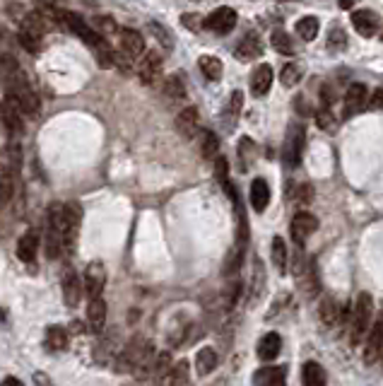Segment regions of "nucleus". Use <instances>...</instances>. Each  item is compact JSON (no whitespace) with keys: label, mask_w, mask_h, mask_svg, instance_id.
Segmentation results:
<instances>
[{"label":"nucleus","mask_w":383,"mask_h":386,"mask_svg":"<svg viewBox=\"0 0 383 386\" xmlns=\"http://www.w3.org/2000/svg\"><path fill=\"white\" fill-rule=\"evenodd\" d=\"M316 230H319V220L311 213H306V210L297 213L292 217V222H289V235H292L294 244H297L299 249L306 247V239L314 235Z\"/></svg>","instance_id":"7"},{"label":"nucleus","mask_w":383,"mask_h":386,"mask_svg":"<svg viewBox=\"0 0 383 386\" xmlns=\"http://www.w3.org/2000/svg\"><path fill=\"white\" fill-rule=\"evenodd\" d=\"M359 0H340V10H349V8H354Z\"/></svg>","instance_id":"54"},{"label":"nucleus","mask_w":383,"mask_h":386,"mask_svg":"<svg viewBox=\"0 0 383 386\" xmlns=\"http://www.w3.org/2000/svg\"><path fill=\"white\" fill-rule=\"evenodd\" d=\"M198 65H200V73L205 75L210 83H217L224 73V65L217 56H200L198 58Z\"/></svg>","instance_id":"31"},{"label":"nucleus","mask_w":383,"mask_h":386,"mask_svg":"<svg viewBox=\"0 0 383 386\" xmlns=\"http://www.w3.org/2000/svg\"><path fill=\"white\" fill-rule=\"evenodd\" d=\"M217 148H220V143H217V135L212 133V130H202V133H200V152H202V157H205V160H215Z\"/></svg>","instance_id":"39"},{"label":"nucleus","mask_w":383,"mask_h":386,"mask_svg":"<svg viewBox=\"0 0 383 386\" xmlns=\"http://www.w3.org/2000/svg\"><path fill=\"white\" fill-rule=\"evenodd\" d=\"M299 80H302V65L299 63H287L282 68V85H287V87H292V85H297Z\"/></svg>","instance_id":"44"},{"label":"nucleus","mask_w":383,"mask_h":386,"mask_svg":"<svg viewBox=\"0 0 383 386\" xmlns=\"http://www.w3.org/2000/svg\"><path fill=\"white\" fill-rule=\"evenodd\" d=\"M344 46H347V36H344L340 27H335V29L328 34V51H342Z\"/></svg>","instance_id":"47"},{"label":"nucleus","mask_w":383,"mask_h":386,"mask_svg":"<svg viewBox=\"0 0 383 386\" xmlns=\"http://www.w3.org/2000/svg\"><path fill=\"white\" fill-rule=\"evenodd\" d=\"M118 48L128 61H135L145 53V41H142L140 32L125 27V29H118Z\"/></svg>","instance_id":"10"},{"label":"nucleus","mask_w":383,"mask_h":386,"mask_svg":"<svg viewBox=\"0 0 383 386\" xmlns=\"http://www.w3.org/2000/svg\"><path fill=\"white\" fill-rule=\"evenodd\" d=\"M0 113H3V123L5 128L10 130L13 135H22L25 133V121H22V109L18 106V102L13 97L5 95V104L0 106Z\"/></svg>","instance_id":"15"},{"label":"nucleus","mask_w":383,"mask_h":386,"mask_svg":"<svg viewBox=\"0 0 383 386\" xmlns=\"http://www.w3.org/2000/svg\"><path fill=\"white\" fill-rule=\"evenodd\" d=\"M270 43H272V48H275L277 53H282V56H292L297 48H294V43H292V36L287 34L284 29H272V34H270Z\"/></svg>","instance_id":"34"},{"label":"nucleus","mask_w":383,"mask_h":386,"mask_svg":"<svg viewBox=\"0 0 383 386\" xmlns=\"http://www.w3.org/2000/svg\"><path fill=\"white\" fill-rule=\"evenodd\" d=\"M56 20L61 22L65 29L73 32L75 36H80V39L85 41L90 48H95V51H99V48L109 46V43L104 41V36L99 34V32H97L92 25H87V22L82 20L80 15L70 13V10H56Z\"/></svg>","instance_id":"1"},{"label":"nucleus","mask_w":383,"mask_h":386,"mask_svg":"<svg viewBox=\"0 0 383 386\" xmlns=\"http://www.w3.org/2000/svg\"><path fill=\"white\" fill-rule=\"evenodd\" d=\"M188 362L186 360H179L176 365L172 367V372H169V377L164 379V382H169V384H176V386H181V384H188Z\"/></svg>","instance_id":"40"},{"label":"nucleus","mask_w":383,"mask_h":386,"mask_svg":"<svg viewBox=\"0 0 383 386\" xmlns=\"http://www.w3.org/2000/svg\"><path fill=\"white\" fill-rule=\"evenodd\" d=\"M181 22H183L186 29H190V32H198V29H202V27H205V25H202L205 20H202L200 15H193V13H183L181 15Z\"/></svg>","instance_id":"49"},{"label":"nucleus","mask_w":383,"mask_h":386,"mask_svg":"<svg viewBox=\"0 0 383 386\" xmlns=\"http://www.w3.org/2000/svg\"><path fill=\"white\" fill-rule=\"evenodd\" d=\"M352 27L359 36L364 39H371V36L379 34V27H381V20L374 10H357L352 13Z\"/></svg>","instance_id":"13"},{"label":"nucleus","mask_w":383,"mask_h":386,"mask_svg":"<svg viewBox=\"0 0 383 386\" xmlns=\"http://www.w3.org/2000/svg\"><path fill=\"white\" fill-rule=\"evenodd\" d=\"M215 177H217V181L222 184L224 188H227V193L232 191V184H229V165H227V160L224 157H215Z\"/></svg>","instance_id":"45"},{"label":"nucleus","mask_w":383,"mask_h":386,"mask_svg":"<svg viewBox=\"0 0 383 386\" xmlns=\"http://www.w3.org/2000/svg\"><path fill=\"white\" fill-rule=\"evenodd\" d=\"M46 256L56 259L58 254L65 251L63 249V205L51 203L46 213Z\"/></svg>","instance_id":"3"},{"label":"nucleus","mask_w":383,"mask_h":386,"mask_svg":"<svg viewBox=\"0 0 383 386\" xmlns=\"http://www.w3.org/2000/svg\"><path fill=\"white\" fill-rule=\"evenodd\" d=\"M20 43H22V46H25V48H27V51H29V53H36V51H39V48H41L39 39H32V36L22 34V32H20Z\"/></svg>","instance_id":"50"},{"label":"nucleus","mask_w":383,"mask_h":386,"mask_svg":"<svg viewBox=\"0 0 383 386\" xmlns=\"http://www.w3.org/2000/svg\"><path fill=\"white\" fill-rule=\"evenodd\" d=\"M176 130L188 140L195 138V133H198V109L186 106L183 111L176 116Z\"/></svg>","instance_id":"23"},{"label":"nucleus","mask_w":383,"mask_h":386,"mask_svg":"<svg viewBox=\"0 0 383 386\" xmlns=\"http://www.w3.org/2000/svg\"><path fill=\"white\" fill-rule=\"evenodd\" d=\"M20 32L22 34H27V36H32V39H43V34L48 32V20L43 18L41 13H27L25 18H22L20 22Z\"/></svg>","instance_id":"17"},{"label":"nucleus","mask_w":383,"mask_h":386,"mask_svg":"<svg viewBox=\"0 0 383 386\" xmlns=\"http://www.w3.org/2000/svg\"><path fill=\"white\" fill-rule=\"evenodd\" d=\"M46 347L51 352H61V350H65L68 347V329L65 326H48L46 329Z\"/></svg>","instance_id":"29"},{"label":"nucleus","mask_w":383,"mask_h":386,"mask_svg":"<svg viewBox=\"0 0 383 386\" xmlns=\"http://www.w3.org/2000/svg\"><path fill=\"white\" fill-rule=\"evenodd\" d=\"M3 384H8V386H22V379H18V377H5Z\"/></svg>","instance_id":"53"},{"label":"nucleus","mask_w":383,"mask_h":386,"mask_svg":"<svg viewBox=\"0 0 383 386\" xmlns=\"http://www.w3.org/2000/svg\"><path fill=\"white\" fill-rule=\"evenodd\" d=\"M263 292H265V268H263L260 259H253V275H251V287H249V304H258Z\"/></svg>","instance_id":"26"},{"label":"nucleus","mask_w":383,"mask_h":386,"mask_svg":"<svg viewBox=\"0 0 383 386\" xmlns=\"http://www.w3.org/2000/svg\"><path fill=\"white\" fill-rule=\"evenodd\" d=\"M253 155H256L253 140H251V138H242V140H239V160H242V172H249Z\"/></svg>","instance_id":"41"},{"label":"nucleus","mask_w":383,"mask_h":386,"mask_svg":"<svg viewBox=\"0 0 383 386\" xmlns=\"http://www.w3.org/2000/svg\"><path fill=\"white\" fill-rule=\"evenodd\" d=\"M342 317V309L340 304H337L335 297H326V300L321 302V322L326 326H335L340 322Z\"/></svg>","instance_id":"33"},{"label":"nucleus","mask_w":383,"mask_h":386,"mask_svg":"<svg viewBox=\"0 0 383 386\" xmlns=\"http://www.w3.org/2000/svg\"><path fill=\"white\" fill-rule=\"evenodd\" d=\"M234 56H237L242 63H249V61H253V58H260L263 56V43L258 39V34H256V32L244 34V39L234 46Z\"/></svg>","instance_id":"16"},{"label":"nucleus","mask_w":383,"mask_h":386,"mask_svg":"<svg viewBox=\"0 0 383 386\" xmlns=\"http://www.w3.org/2000/svg\"><path fill=\"white\" fill-rule=\"evenodd\" d=\"M371 309H374V302H371L369 292H359L357 304H354V312H352V345H359L366 338L371 329Z\"/></svg>","instance_id":"4"},{"label":"nucleus","mask_w":383,"mask_h":386,"mask_svg":"<svg viewBox=\"0 0 383 386\" xmlns=\"http://www.w3.org/2000/svg\"><path fill=\"white\" fill-rule=\"evenodd\" d=\"M160 73H162V56H160L157 51L145 53V58H142L140 65H138L140 80H142L145 85H152L157 78H160Z\"/></svg>","instance_id":"20"},{"label":"nucleus","mask_w":383,"mask_h":386,"mask_svg":"<svg viewBox=\"0 0 383 386\" xmlns=\"http://www.w3.org/2000/svg\"><path fill=\"white\" fill-rule=\"evenodd\" d=\"M302 382L306 386H326L328 374L319 362H306L304 369H302Z\"/></svg>","instance_id":"32"},{"label":"nucleus","mask_w":383,"mask_h":386,"mask_svg":"<svg viewBox=\"0 0 383 386\" xmlns=\"http://www.w3.org/2000/svg\"><path fill=\"white\" fill-rule=\"evenodd\" d=\"M87 324H90L92 333H102L104 326H106V302H104L102 297L90 300V307H87Z\"/></svg>","instance_id":"21"},{"label":"nucleus","mask_w":383,"mask_h":386,"mask_svg":"<svg viewBox=\"0 0 383 386\" xmlns=\"http://www.w3.org/2000/svg\"><path fill=\"white\" fill-rule=\"evenodd\" d=\"M242 106H244V95L239 90L232 92V97H229V104L222 111V126H224L227 133H232L234 126H237V118H239V111H242Z\"/></svg>","instance_id":"25"},{"label":"nucleus","mask_w":383,"mask_h":386,"mask_svg":"<svg viewBox=\"0 0 383 386\" xmlns=\"http://www.w3.org/2000/svg\"><path fill=\"white\" fill-rule=\"evenodd\" d=\"M13 195H15V177L10 172V167L0 165V208H5L13 200Z\"/></svg>","instance_id":"30"},{"label":"nucleus","mask_w":383,"mask_h":386,"mask_svg":"<svg viewBox=\"0 0 383 386\" xmlns=\"http://www.w3.org/2000/svg\"><path fill=\"white\" fill-rule=\"evenodd\" d=\"M316 123H319L321 130H335L337 128V121H335V116H333L330 106L319 109V113H316Z\"/></svg>","instance_id":"46"},{"label":"nucleus","mask_w":383,"mask_h":386,"mask_svg":"<svg viewBox=\"0 0 383 386\" xmlns=\"http://www.w3.org/2000/svg\"><path fill=\"white\" fill-rule=\"evenodd\" d=\"M237 20H239L237 18V10L224 5V8H217L215 13L207 15L202 25H205V29L215 32V34H229V32L237 27Z\"/></svg>","instance_id":"8"},{"label":"nucleus","mask_w":383,"mask_h":386,"mask_svg":"<svg viewBox=\"0 0 383 386\" xmlns=\"http://www.w3.org/2000/svg\"><path fill=\"white\" fill-rule=\"evenodd\" d=\"M172 352L169 350H162L155 355V362H152V377L157 379V382H162V379H167V374L172 372Z\"/></svg>","instance_id":"36"},{"label":"nucleus","mask_w":383,"mask_h":386,"mask_svg":"<svg viewBox=\"0 0 383 386\" xmlns=\"http://www.w3.org/2000/svg\"><path fill=\"white\" fill-rule=\"evenodd\" d=\"M164 97L172 102H183L186 99V87L181 80L176 78V75H172V78L164 80Z\"/></svg>","instance_id":"38"},{"label":"nucleus","mask_w":383,"mask_h":386,"mask_svg":"<svg viewBox=\"0 0 383 386\" xmlns=\"http://www.w3.org/2000/svg\"><path fill=\"white\" fill-rule=\"evenodd\" d=\"M270 251H272V263H275V268L284 275V273H287V244H284L282 237L272 239Z\"/></svg>","instance_id":"37"},{"label":"nucleus","mask_w":383,"mask_h":386,"mask_svg":"<svg viewBox=\"0 0 383 386\" xmlns=\"http://www.w3.org/2000/svg\"><path fill=\"white\" fill-rule=\"evenodd\" d=\"M80 225H82V205L80 203H65L63 205V249L65 254H70L78 244L80 235Z\"/></svg>","instance_id":"6"},{"label":"nucleus","mask_w":383,"mask_h":386,"mask_svg":"<svg viewBox=\"0 0 383 386\" xmlns=\"http://www.w3.org/2000/svg\"><path fill=\"white\" fill-rule=\"evenodd\" d=\"M5 95L18 102V106L22 109L25 116H36V113H39V97H36L29 80L22 73H18L15 78H10L8 83H5Z\"/></svg>","instance_id":"2"},{"label":"nucleus","mask_w":383,"mask_h":386,"mask_svg":"<svg viewBox=\"0 0 383 386\" xmlns=\"http://www.w3.org/2000/svg\"><path fill=\"white\" fill-rule=\"evenodd\" d=\"M304 145H306V130L304 126L294 123L289 126L287 130V138H284V145H282V162L287 170H297L299 162H302V155H304Z\"/></svg>","instance_id":"5"},{"label":"nucleus","mask_w":383,"mask_h":386,"mask_svg":"<svg viewBox=\"0 0 383 386\" xmlns=\"http://www.w3.org/2000/svg\"><path fill=\"white\" fill-rule=\"evenodd\" d=\"M95 29L99 32L102 36H111V34H116L118 32V25L111 18H97L95 20Z\"/></svg>","instance_id":"48"},{"label":"nucleus","mask_w":383,"mask_h":386,"mask_svg":"<svg viewBox=\"0 0 383 386\" xmlns=\"http://www.w3.org/2000/svg\"><path fill=\"white\" fill-rule=\"evenodd\" d=\"M18 73H20V65L13 56H0V80H3V83H8V80L15 78Z\"/></svg>","instance_id":"43"},{"label":"nucleus","mask_w":383,"mask_h":386,"mask_svg":"<svg viewBox=\"0 0 383 386\" xmlns=\"http://www.w3.org/2000/svg\"><path fill=\"white\" fill-rule=\"evenodd\" d=\"M36 251H39V232L27 230L18 242V259L22 263H34Z\"/></svg>","instance_id":"18"},{"label":"nucleus","mask_w":383,"mask_h":386,"mask_svg":"<svg viewBox=\"0 0 383 386\" xmlns=\"http://www.w3.org/2000/svg\"><path fill=\"white\" fill-rule=\"evenodd\" d=\"M369 106V90L362 83H354L344 92V116H354V113L364 111Z\"/></svg>","instance_id":"12"},{"label":"nucleus","mask_w":383,"mask_h":386,"mask_svg":"<svg viewBox=\"0 0 383 386\" xmlns=\"http://www.w3.org/2000/svg\"><path fill=\"white\" fill-rule=\"evenodd\" d=\"M369 109L376 111V109H383V90H376L374 95L369 97Z\"/></svg>","instance_id":"51"},{"label":"nucleus","mask_w":383,"mask_h":386,"mask_svg":"<svg viewBox=\"0 0 383 386\" xmlns=\"http://www.w3.org/2000/svg\"><path fill=\"white\" fill-rule=\"evenodd\" d=\"M381 355H383V312H381V317L376 319V324L369 329V333H366L364 362L371 365V362H376Z\"/></svg>","instance_id":"11"},{"label":"nucleus","mask_w":383,"mask_h":386,"mask_svg":"<svg viewBox=\"0 0 383 386\" xmlns=\"http://www.w3.org/2000/svg\"><path fill=\"white\" fill-rule=\"evenodd\" d=\"M272 78H275V73H272L270 65L260 63L253 70V75H251V92H253V97H265L272 87Z\"/></svg>","instance_id":"19"},{"label":"nucleus","mask_w":383,"mask_h":386,"mask_svg":"<svg viewBox=\"0 0 383 386\" xmlns=\"http://www.w3.org/2000/svg\"><path fill=\"white\" fill-rule=\"evenodd\" d=\"M381 39H383V36H381Z\"/></svg>","instance_id":"56"},{"label":"nucleus","mask_w":383,"mask_h":386,"mask_svg":"<svg viewBox=\"0 0 383 386\" xmlns=\"http://www.w3.org/2000/svg\"><path fill=\"white\" fill-rule=\"evenodd\" d=\"M41 10H58V0H36Z\"/></svg>","instance_id":"52"},{"label":"nucleus","mask_w":383,"mask_h":386,"mask_svg":"<svg viewBox=\"0 0 383 386\" xmlns=\"http://www.w3.org/2000/svg\"><path fill=\"white\" fill-rule=\"evenodd\" d=\"M104 285H106V268H104L102 261H92L85 268V295L90 297V300L102 297Z\"/></svg>","instance_id":"9"},{"label":"nucleus","mask_w":383,"mask_h":386,"mask_svg":"<svg viewBox=\"0 0 383 386\" xmlns=\"http://www.w3.org/2000/svg\"><path fill=\"white\" fill-rule=\"evenodd\" d=\"M70 329H73V333H82V324L80 322H73L70 324Z\"/></svg>","instance_id":"55"},{"label":"nucleus","mask_w":383,"mask_h":386,"mask_svg":"<svg viewBox=\"0 0 383 386\" xmlns=\"http://www.w3.org/2000/svg\"><path fill=\"white\" fill-rule=\"evenodd\" d=\"M287 382V367H263L253 374V384H265V386H282Z\"/></svg>","instance_id":"27"},{"label":"nucleus","mask_w":383,"mask_h":386,"mask_svg":"<svg viewBox=\"0 0 383 386\" xmlns=\"http://www.w3.org/2000/svg\"><path fill=\"white\" fill-rule=\"evenodd\" d=\"M249 200H251V205H253L256 213H263V210L267 208V203H270V186H267V181L263 177L253 179Z\"/></svg>","instance_id":"24"},{"label":"nucleus","mask_w":383,"mask_h":386,"mask_svg":"<svg viewBox=\"0 0 383 386\" xmlns=\"http://www.w3.org/2000/svg\"><path fill=\"white\" fill-rule=\"evenodd\" d=\"M217 362H220V357H217L215 347H200L198 355H195V369H198L200 377H207V374L215 372Z\"/></svg>","instance_id":"28"},{"label":"nucleus","mask_w":383,"mask_h":386,"mask_svg":"<svg viewBox=\"0 0 383 386\" xmlns=\"http://www.w3.org/2000/svg\"><path fill=\"white\" fill-rule=\"evenodd\" d=\"M280 350H282V338L275 331H270V333H265L258 340V352H256V355H258V360L263 362H272L280 355Z\"/></svg>","instance_id":"22"},{"label":"nucleus","mask_w":383,"mask_h":386,"mask_svg":"<svg viewBox=\"0 0 383 386\" xmlns=\"http://www.w3.org/2000/svg\"><path fill=\"white\" fill-rule=\"evenodd\" d=\"M297 36L302 41H314L316 36H319V29H321V22H319V18H302L297 22Z\"/></svg>","instance_id":"35"},{"label":"nucleus","mask_w":383,"mask_h":386,"mask_svg":"<svg viewBox=\"0 0 383 386\" xmlns=\"http://www.w3.org/2000/svg\"><path fill=\"white\" fill-rule=\"evenodd\" d=\"M82 295H85V280H80V275L75 270H68L63 275V302L65 307L75 309L82 302Z\"/></svg>","instance_id":"14"},{"label":"nucleus","mask_w":383,"mask_h":386,"mask_svg":"<svg viewBox=\"0 0 383 386\" xmlns=\"http://www.w3.org/2000/svg\"><path fill=\"white\" fill-rule=\"evenodd\" d=\"M147 27H150V32L157 36V41H160L162 46L167 48V51H172V48H174V36L167 32V27L160 25V22H150V25H147Z\"/></svg>","instance_id":"42"}]
</instances>
